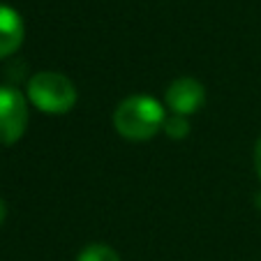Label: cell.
Here are the masks:
<instances>
[{
	"mask_svg": "<svg viewBox=\"0 0 261 261\" xmlns=\"http://www.w3.org/2000/svg\"><path fill=\"white\" fill-rule=\"evenodd\" d=\"M167 111L150 95H129L116 107L114 127L123 139L129 141H148L162 132Z\"/></svg>",
	"mask_w": 261,
	"mask_h": 261,
	"instance_id": "obj_1",
	"label": "cell"
},
{
	"mask_svg": "<svg viewBox=\"0 0 261 261\" xmlns=\"http://www.w3.org/2000/svg\"><path fill=\"white\" fill-rule=\"evenodd\" d=\"M28 102L46 116H65L76 104V86L63 72H37L28 81Z\"/></svg>",
	"mask_w": 261,
	"mask_h": 261,
	"instance_id": "obj_2",
	"label": "cell"
},
{
	"mask_svg": "<svg viewBox=\"0 0 261 261\" xmlns=\"http://www.w3.org/2000/svg\"><path fill=\"white\" fill-rule=\"evenodd\" d=\"M28 99L12 86H0V143L12 146L28 127Z\"/></svg>",
	"mask_w": 261,
	"mask_h": 261,
	"instance_id": "obj_3",
	"label": "cell"
},
{
	"mask_svg": "<svg viewBox=\"0 0 261 261\" xmlns=\"http://www.w3.org/2000/svg\"><path fill=\"white\" fill-rule=\"evenodd\" d=\"M164 99H167V107L171 109V114L188 118V116L197 114L199 109L203 107V102H206V88L194 76H178V79H173L169 84Z\"/></svg>",
	"mask_w": 261,
	"mask_h": 261,
	"instance_id": "obj_4",
	"label": "cell"
},
{
	"mask_svg": "<svg viewBox=\"0 0 261 261\" xmlns=\"http://www.w3.org/2000/svg\"><path fill=\"white\" fill-rule=\"evenodd\" d=\"M23 35L25 25L21 14L14 7L0 3V60L19 51V46L23 44Z\"/></svg>",
	"mask_w": 261,
	"mask_h": 261,
	"instance_id": "obj_5",
	"label": "cell"
},
{
	"mask_svg": "<svg viewBox=\"0 0 261 261\" xmlns=\"http://www.w3.org/2000/svg\"><path fill=\"white\" fill-rule=\"evenodd\" d=\"M76 261H123V259H120V254L114 247L104 245V243H93V245H86L79 252Z\"/></svg>",
	"mask_w": 261,
	"mask_h": 261,
	"instance_id": "obj_6",
	"label": "cell"
},
{
	"mask_svg": "<svg viewBox=\"0 0 261 261\" xmlns=\"http://www.w3.org/2000/svg\"><path fill=\"white\" fill-rule=\"evenodd\" d=\"M162 132H167V137H171V139H182V137H188L190 123H188L185 116L171 114V116H167V120H164Z\"/></svg>",
	"mask_w": 261,
	"mask_h": 261,
	"instance_id": "obj_7",
	"label": "cell"
},
{
	"mask_svg": "<svg viewBox=\"0 0 261 261\" xmlns=\"http://www.w3.org/2000/svg\"><path fill=\"white\" fill-rule=\"evenodd\" d=\"M254 169H256V176H259V180H261V137L256 139V143H254Z\"/></svg>",
	"mask_w": 261,
	"mask_h": 261,
	"instance_id": "obj_8",
	"label": "cell"
},
{
	"mask_svg": "<svg viewBox=\"0 0 261 261\" xmlns=\"http://www.w3.org/2000/svg\"><path fill=\"white\" fill-rule=\"evenodd\" d=\"M7 220V206H5V201L0 199V227H3V222Z\"/></svg>",
	"mask_w": 261,
	"mask_h": 261,
	"instance_id": "obj_9",
	"label": "cell"
}]
</instances>
